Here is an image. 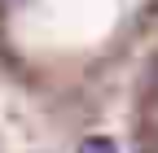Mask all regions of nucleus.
Masks as SVG:
<instances>
[{"label": "nucleus", "instance_id": "1", "mask_svg": "<svg viewBox=\"0 0 158 153\" xmlns=\"http://www.w3.org/2000/svg\"><path fill=\"white\" fill-rule=\"evenodd\" d=\"M79 153H118V144L110 136H84L79 140Z\"/></svg>", "mask_w": 158, "mask_h": 153}]
</instances>
